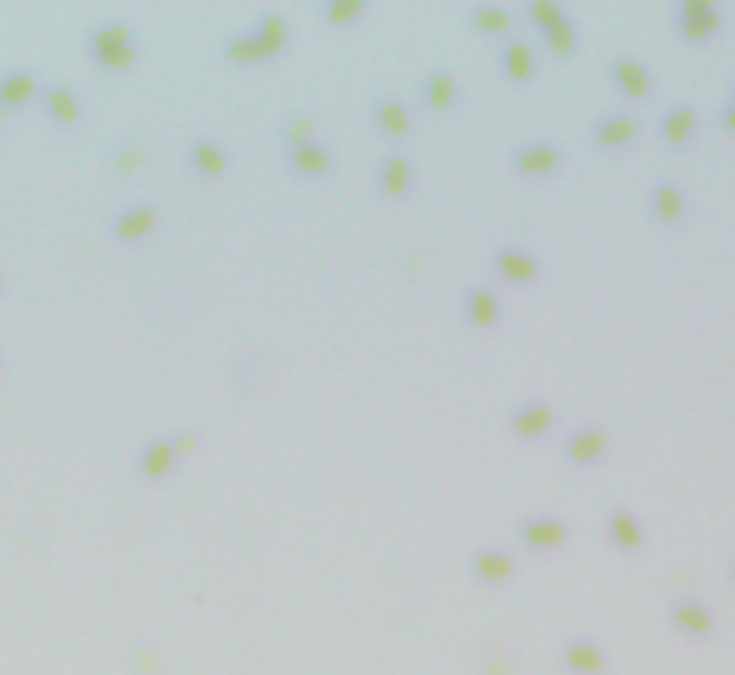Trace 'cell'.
<instances>
[{"label":"cell","instance_id":"cell-1","mask_svg":"<svg viewBox=\"0 0 735 675\" xmlns=\"http://www.w3.org/2000/svg\"><path fill=\"white\" fill-rule=\"evenodd\" d=\"M86 56L99 69H125L138 56V35L125 22H104L86 31Z\"/></svg>","mask_w":735,"mask_h":675},{"label":"cell","instance_id":"cell-2","mask_svg":"<svg viewBox=\"0 0 735 675\" xmlns=\"http://www.w3.org/2000/svg\"><path fill=\"white\" fill-rule=\"evenodd\" d=\"M190 443H194L190 430H177V435H164V439L147 443V448L138 452V473H142V478H164L168 465L177 461V456L190 452Z\"/></svg>","mask_w":735,"mask_h":675},{"label":"cell","instance_id":"cell-3","mask_svg":"<svg viewBox=\"0 0 735 675\" xmlns=\"http://www.w3.org/2000/svg\"><path fill=\"white\" fill-rule=\"evenodd\" d=\"M155 228V207L151 203H129L117 220H112V237L117 241H138V237H147Z\"/></svg>","mask_w":735,"mask_h":675},{"label":"cell","instance_id":"cell-4","mask_svg":"<svg viewBox=\"0 0 735 675\" xmlns=\"http://www.w3.org/2000/svg\"><path fill=\"white\" fill-rule=\"evenodd\" d=\"M185 160H190V168L198 172V177H220V172L228 168V151L220 147V138H194Z\"/></svg>","mask_w":735,"mask_h":675},{"label":"cell","instance_id":"cell-5","mask_svg":"<svg viewBox=\"0 0 735 675\" xmlns=\"http://www.w3.org/2000/svg\"><path fill=\"white\" fill-rule=\"evenodd\" d=\"M31 95L39 99V78L31 69H9V74L0 78V108H22Z\"/></svg>","mask_w":735,"mask_h":675},{"label":"cell","instance_id":"cell-6","mask_svg":"<svg viewBox=\"0 0 735 675\" xmlns=\"http://www.w3.org/2000/svg\"><path fill=\"white\" fill-rule=\"evenodd\" d=\"M39 108L48 112L52 121H78V112H82V104H78V91H69V86H43L39 91Z\"/></svg>","mask_w":735,"mask_h":675},{"label":"cell","instance_id":"cell-7","mask_svg":"<svg viewBox=\"0 0 735 675\" xmlns=\"http://www.w3.org/2000/svg\"><path fill=\"white\" fill-rule=\"evenodd\" d=\"M288 168L301 172V177H323V172L331 168V151L323 147L319 138H314V142H306V147L288 151Z\"/></svg>","mask_w":735,"mask_h":675},{"label":"cell","instance_id":"cell-8","mask_svg":"<svg viewBox=\"0 0 735 675\" xmlns=\"http://www.w3.org/2000/svg\"><path fill=\"white\" fill-rule=\"evenodd\" d=\"M250 35H254L258 48H263V56H271L276 48H284V43H288V22H284V18H276V13H263V18L254 22V31H250Z\"/></svg>","mask_w":735,"mask_h":675},{"label":"cell","instance_id":"cell-9","mask_svg":"<svg viewBox=\"0 0 735 675\" xmlns=\"http://www.w3.org/2000/svg\"><path fill=\"white\" fill-rule=\"evenodd\" d=\"M374 121H383L387 129H396V134H405V108H400V99H374Z\"/></svg>","mask_w":735,"mask_h":675},{"label":"cell","instance_id":"cell-10","mask_svg":"<svg viewBox=\"0 0 735 675\" xmlns=\"http://www.w3.org/2000/svg\"><path fill=\"white\" fill-rule=\"evenodd\" d=\"M426 95H430V108H448L452 104V95H456V86H452V74H439L426 82Z\"/></svg>","mask_w":735,"mask_h":675},{"label":"cell","instance_id":"cell-11","mask_svg":"<svg viewBox=\"0 0 735 675\" xmlns=\"http://www.w3.org/2000/svg\"><path fill=\"white\" fill-rule=\"evenodd\" d=\"M379 181L387 185V190H405V185H409V164L405 160H383L379 164Z\"/></svg>","mask_w":735,"mask_h":675}]
</instances>
